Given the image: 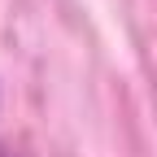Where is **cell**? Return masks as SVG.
<instances>
[{"mask_svg":"<svg viewBox=\"0 0 157 157\" xmlns=\"http://www.w3.org/2000/svg\"><path fill=\"white\" fill-rule=\"evenodd\" d=\"M0 157H9V153H0Z\"/></svg>","mask_w":157,"mask_h":157,"instance_id":"cell-1","label":"cell"}]
</instances>
